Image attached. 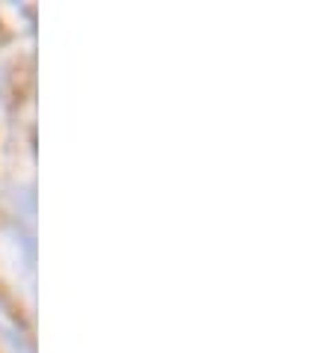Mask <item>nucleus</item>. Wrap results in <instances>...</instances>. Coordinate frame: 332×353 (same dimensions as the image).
Returning <instances> with one entry per match:
<instances>
[]
</instances>
